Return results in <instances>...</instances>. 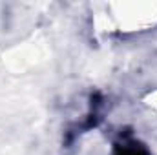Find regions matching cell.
Listing matches in <instances>:
<instances>
[{
  "label": "cell",
  "instance_id": "6da1fadb",
  "mask_svg": "<svg viewBox=\"0 0 157 155\" xmlns=\"http://www.w3.org/2000/svg\"><path fill=\"white\" fill-rule=\"evenodd\" d=\"M115 155H150V153L141 144H126V146H119Z\"/></svg>",
  "mask_w": 157,
  "mask_h": 155
}]
</instances>
